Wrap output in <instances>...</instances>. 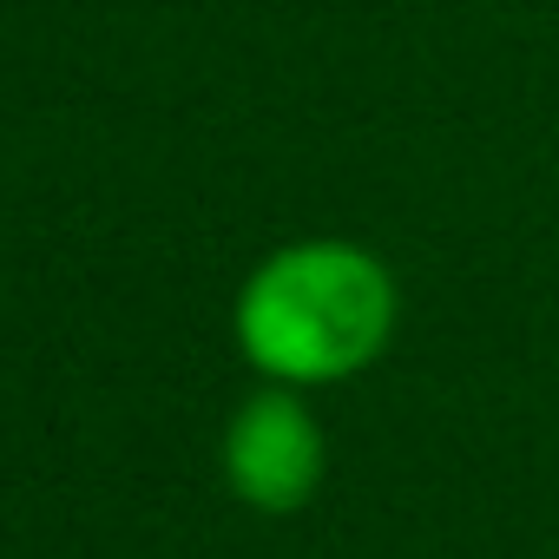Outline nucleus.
<instances>
[{
  "label": "nucleus",
  "mask_w": 559,
  "mask_h": 559,
  "mask_svg": "<svg viewBox=\"0 0 559 559\" xmlns=\"http://www.w3.org/2000/svg\"><path fill=\"white\" fill-rule=\"evenodd\" d=\"M224 474L230 487L263 507V513H290L317 493L323 480V435L297 395H250L224 435Z\"/></svg>",
  "instance_id": "obj_2"
},
{
  "label": "nucleus",
  "mask_w": 559,
  "mask_h": 559,
  "mask_svg": "<svg viewBox=\"0 0 559 559\" xmlns=\"http://www.w3.org/2000/svg\"><path fill=\"white\" fill-rule=\"evenodd\" d=\"M395 284L356 243H290L237 297V343L276 382H343L382 356Z\"/></svg>",
  "instance_id": "obj_1"
}]
</instances>
